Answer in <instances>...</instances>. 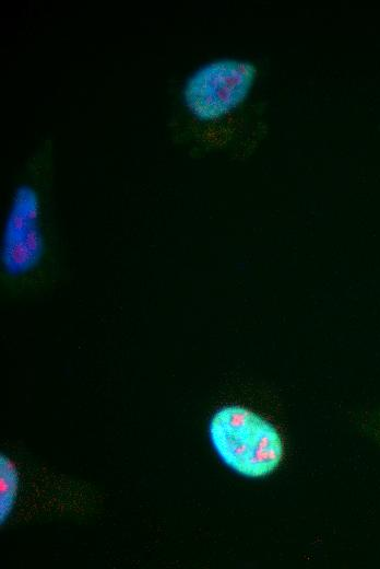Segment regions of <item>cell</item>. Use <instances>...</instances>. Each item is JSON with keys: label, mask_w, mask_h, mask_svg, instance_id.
Listing matches in <instances>:
<instances>
[{"label": "cell", "mask_w": 380, "mask_h": 569, "mask_svg": "<svg viewBox=\"0 0 380 569\" xmlns=\"http://www.w3.org/2000/svg\"><path fill=\"white\" fill-rule=\"evenodd\" d=\"M43 167V166H41ZM16 185L4 221L0 246L1 292L34 298L49 291L61 274L52 239L48 201V167Z\"/></svg>", "instance_id": "cell-1"}, {"label": "cell", "mask_w": 380, "mask_h": 569, "mask_svg": "<svg viewBox=\"0 0 380 569\" xmlns=\"http://www.w3.org/2000/svg\"><path fill=\"white\" fill-rule=\"evenodd\" d=\"M257 73V66L245 58L222 57L211 60L186 79L181 90L182 104L198 121H219L248 98Z\"/></svg>", "instance_id": "cell-3"}, {"label": "cell", "mask_w": 380, "mask_h": 569, "mask_svg": "<svg viewBox=\"0 0 380 569\" xmlns=\"http://www.w3.org/2000/svg\"><path fill=\"white\" fill-rule=\"evenodd\" d=\"M1 501L0 519L3 524L11 513L19 488V474L15 464L3 453L0 455Z\"/></svg>", "instance_id": "cell-4"}, {"label": "cell", "mask_w": 380, "mask_h": 569, "mask_svg": "<svg viewBox=\"0 0 380 569\" xmlns=\"http://www.w3.org/2000/svg\"><path fill=\"white\" fill-rule=\"evenodd\" d=\"M209 432L221 460L242 476L264 477L282 461L284 448L277 429L246 407L228 405L216 410Z\"/></svg>", "instance_id": "cell-2"}]
</instances>
